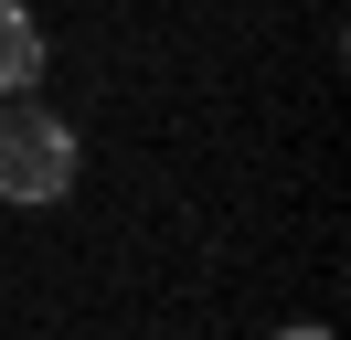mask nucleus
Segmentation results:
<instances>
[{
  "instance_id": "obj_1",
  "label": "nucleus",
  "mask_w": 351,
  "mask_h": 340,
  "mask_svg": "<svg viewBox=\"0 0 351 340\" xmlns=\"http://www.w3.org/2000/svg\"><path fill=\"white\" fill-rule=\"evenodd\" d=\"M64 191H75V127L22 96L0 117V202H64Z\"/></svg>"
},
{
  "instance_id": "obj_3",
  "label": "nucleus",
  "mask_w": 351,
  "mask_h": 340,
  "mask_svg": "<svg viewBox=\"0 0 351 340\" xmlns=\"http://www.w3.org/2000/svg\"><path fill=\"white\" fill-rule=\"evenodd\" d=\"M277 340H330V330H319V319H298V330H277Z\"/></svg>"
},
{
  "instance_id": "obj_2",
  "label": "nucleus",
  "mask_w": 351,
  "mask_h": 340,
  "mask_svg": "<svg viewBox=\"0 0 351 340\" xmlns=\"http://www.w3.org/2000/svg\"><path fill=\"white\" fill-rule=\"evenodd\" d=\"M32 85H43V21L0 0V96H32Z\"/></svg>"
}]
</instances>
